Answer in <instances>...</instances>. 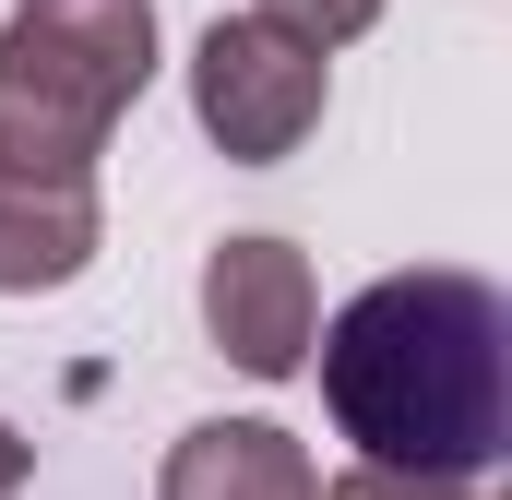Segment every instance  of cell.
I'll return each instance as SVG.
<instances>
[{
	"label": "cell",
	"mask_w": 512,
	"mask_h": 500,
	"mask_svg": "<svg viewBox=\"0 0 512 500\" xmlns=\"http://www.w3.org/2000/svg\"><path fill=\"white\" fill-rule=\"evenodd\" d=\"M322 405L393 477H489L512 453V310L489 274H382L322 322Z\"/></svg>",
	"instance_id": "obj_1"
},
{
	"label": "cell",
	"mask_w": 512,
	"mask_h": 500,
	"mask_svg": "<svg viewBox=\"0 0 512 500\" xmlns=\"http://www.w3.org/2000/svg\"><path fill=\"white\" fill-rule=\"evenodd\" d=\"M155 84V0H12L0 24V179H96Z\"/></svg>",
	"instance_id": "obj_2"
},
{
	"label": "cell",
	"mask_w": 512,
	"mask_h": 500,
	"mask_svg": "<svg viewBox=\"0 0 512 500\" xmlns=\"http://www.w3.org/2000/svg\"><path fill=\"white\" fill-rule=\"evenodd\" d=\"M322 96H334V60L298 48V36L262 24V12L203 24V48H191V120L215 131L239 167H286V155L322 131Z\"/></svg>",
	"instance_id": "obj_3"
},
{
	"label": "cell",
	"mask_w": 512,
	"mask_h": 500,
	"mask_svg": "<svg viewBox=\"0 0 512 500\" xmlns=\"http://www.w3.org/2000/svg\"><path fill=\"white\" fill-rule=\"evenodd\" d=\"M203 334H215L251 381L310 370V334H322L310 262L286 239H215V262H203Z\"/></svg>",
	"instance_id": "obj_4"
},
{
	"label": "cell",
	"mask_w": 512,
	"mask_h": 500,
	"mask_svg": "<svg viewBox=\"0 0 512 500\" xmlns=\"http://www.w3.org/2000/svg\"><path fill=\"white\" fill-rule=\"evenodd\" d=\"M155 500H322V465L274 417H203V429H179Z\"/></svg>",
	"instance_id": "obj_5"
},
{
	"label": "cell",
	"mask_w": 512,
	"mask_h": 500,
	"mask_svg": "<svg viewBox=\"0 0 512 500\" xmlns=\"http://www.w3.org/2000/svg\"><path fill=\"white\" fill-rule=\"evenodd\" d=\"M108 239L96 179H0V298H48L72 286Z\"/></svg>",
	"instance_id": "obj_6"
},
{
	"label": "cell",
	"mask_w": 512,
	"mask_h": 500,
	"mask_svg": "<svg viewBox=\"0 0 512 500\" xmlns=\"http://www.w3.org/2000/svg\"><path fill=\"white\" fill-rule=\"evenodd\" d=\"M262 24H286L298 48H346V36L382 24V0H262Z\"/></svg>",
	"instance_id": "obj_7"
},
{
	"label": "cell",
	"mask_w": 512,
	"mask_h": 500,
	"mask_svg": "<svg viewBox=\"0 0 512 500\" xmlns=\"http://www.w3.org/2000/svg\"><path fill=\"white\" fill-rule=\"evenodd\" d=\"M322 500H489L477 477H393V465H346Z\"/></svg>",
	"instance_id": "obj_8"
},
{
	"label": "cell",
	"mask_w": 512,
	"mask_h": 500,
	"mask_svg": "<svg viewBox=\"0 0 512 500\" xmlns=\"http://www.w3.org/2000/svg\"><path fill=\"white\" fill-rule=\"evenodd\" d=\"M24 477H36V453H24V429H12V417H0V500L24 489Z\"/></svg>",
	"instance_id": "obj_9"
}]
</instances>
